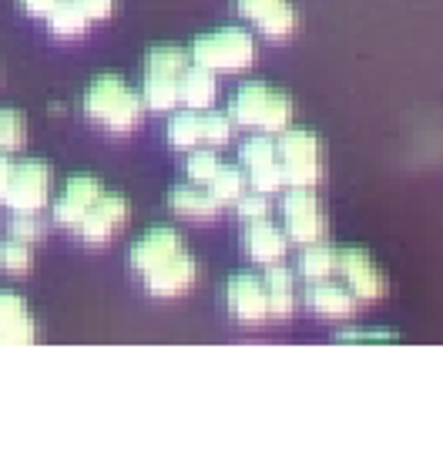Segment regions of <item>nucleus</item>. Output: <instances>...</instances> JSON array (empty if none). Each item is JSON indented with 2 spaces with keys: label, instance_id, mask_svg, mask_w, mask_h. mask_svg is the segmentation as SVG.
<instances>
[{
  "label": "nucleus",
  "instance_id": "nucleus-1",
  "mask_svg": "<svg viewBox=\"0 0 443 463\" xmlns=\"http://www.w3.org/2000/svg\"><path fill=\"white\" fill-rule=\"evenodd\" d=\"M84 111L94 125L108 128L115 135H125V131H135L141 125V115H145V101L141 94H135L128 84L115 78V74H101L88 84V94H84Z\"/></svg>",
  "mask_w": 443,
  "mask_h": 463
},
{
  "label": "nucleus",
  "instance_id": "nucleus-2",
  "mask_svg": "<svg viewBox=\"0 0 443 463\" xmlns=\"http://www.w3.org/2000/svg\"><path fill=\"white\" fill-rule=\"evenodd\" d=\"M188 58L209 71H225V74H232V71H242L252 64V58H256V41H252L249 31L222 27V31L199 37L195 44L188 47Z\"/></svg>",
  "mask_w": 443,
  "mask_h": 463
},
{
  "label": "nucleus",
  "instance_id": "nucleus-3",
  "mask_svg": "<svg viewBox=\"0 0 443 463\" xmlns=\"http://www.w3.org/2000/svg\"><path fill=\"white\" fill-rule=\"evenodd\" d=\"M276 158H279V172H282V185H303L313 188L319 182V141H316L313 131H303V128H286L279 131V141H276Z\"/></svg>",
  "mask_w": 443,
  "mask_h": 463
},
{
  "label": "nucleus",
  "instance_id": "nucleus-4",
  "mask_svg": "<svg viewBox=\"0 0 443 463\" xmlns=\"http://www.w3.org/2000/svg\"><path fill=\"white\" fill-rule=\"evenodd\" d=\"M51 198V168L37 158H27V162L14 165V178L7 185V195H4V205L17 215V212H41Z\"/></svg>",
  "mask_w": 443,
  "mask_h": 463
},
{
  "label": "nucleus",
  "instance_id": "nucleus-5",
  "mask_svg": "<svg viewBox=\"0 0 443 463\" xmlns=\"http://www.w3.org/2000/svg\"><path fill=\"white\" fill-rule=\"evenodd\" d=\"M282 219H286V235L299 245H313L323 239L326 222L319 212V202L309 188L289 185V192L282 195Z\"/></svg>",
  "mask_w": 443,
  "mask_h": 463
},
{
  "label": "nucleus",
  "instance_id": "nucleus-6",
  "mask_svg": "<svg viewBox=\"0 0 443 463\" xmlns=\"http://www.w3.org/2000/svg\"><path fill=\"white\" fill-rule=\"evenodd\" d=\"M239 158H242L245 172H249V185L256 188V192H279L282 185V172H279V158H276V141L269 138L266 131L262 135H252V138L245 141L242 151H239Z\"/></svg>",
  "mask_w": 443,
  "mask_h": 463
},
{
  "label": "nucleus",
  "instance_id": "nucleus-7",
  "mask_svg": "<svg viewBox=\"0 0 443 463\" xmlns=\"http://www.w3.org/2000/svg\"><path fill=\"white\" fill-rule=\"evenodd\" d=\"M339 272L346 279V289L356 296L360 302H376L386 296V276L380 269L373 266V259L370 252H363V249H346V252H339Z\"/></svg>",
  "mask_w": 443,
  "mask_h": 463
},
{
  "label": "nucleus",
  "instance_id": "nucleus-8",
  "mask_svg": "<svg viewBox=\"0 0 443 463\" xmlns=\"http://www.w3.org/2000/svg\"><path fill=\"white\" fill-rule=\"evenodd\" d=\"M101 195H105V185L94 175H74V178H68V185H64V195L54 202V222L71 232H78L88 209Z\"/></svg>",
  "mask_w": 443,
  "mask_h": 463
},
{
  "label": "nucleus",
  "instance_id": "nucleus-9",
  "mask_svg": "<svg viewBox=\"0 0 443 463\" xmlns=\"http://www.w3.org/2000/svg\"><path fill=\"white\" fill-rule=\"evenodd\" d=\"M125 222H128V202L121 195H101L81 219L78 235L88 245H105Z\"/></svg>",
  "mask_w": 443,
  "mask_h": 463
},
{
  "label": "nucleus",
  "instance_id": "nucleus-10",
  "mask_svg": "<svg viewBox=\"0 0 443 463\" xmlns=\"http://www.w3.org/2000/svg\"><path fill=\"white\" fill-rule=\"evenodd\" d=\"M195 279H199V266H195V259L185 252L172 255L168 262H162L158 269L152 272H145V286L152 296L158 299H175L182 292H188L195 286Z\"/></svg>",
  "mask_w": 443,
  "mask_h": 463
},
{
  "label": "nucleus",
  "instance_id": "nucleus-11",
  "mask_svg": "<svg viewBox=\"0 0 443 463\" xmlns=\"http://www.w3.org/2000/svg\"><path fill=\"white\" fill-rule=\"evenodd\" d=\"M225 299H229L232 316L235 319H242V323H262V319H269L266 282L256 276H249V272H239V276L229 279Z\"/></svg>",
  "mask_w": 443,
  "mask_h": 463
},
{
  "label": "nucleus",
  "instance_id": "nucleus-12",
  "mask_svg": "<svg viewBox=\"0 0 443 463\" xmlns=\"http://www.w3.org/2000/svg\"><path fill=\"white\" fill-rule=\"evenodd\" d=\"M185 252L182 249V235H178L175 229H152L148 235H141L138 242L131 245V269L135 272H152V269H158L162 262H168L172 255Z\"/></svg>",
  "mask_w": 443,
  "mask_h": 463
},
{
  "label": "nucleus",
  "instance_id": "nucleus-13",
  "mask_svg": "<svg viewBox=\"0 0 443 463\" xmlns=\"http://www.w3.org/2000/svg\"><path fill=\"white\" fill-rule=\"evenodd\" d=\"M289 249V235L282 229H276L269 219L249 222V232H245V252L252 262L259 266H276L282 262V255Z\"/></svg>",
  "mask_w": 443,
  "mask_h": 463
},
{
  "label": "nucleus",
  "instance_id": "nucleus-14",
  "mask_svg": "<svg viewBox=\"0 0 443 463\" xmlns=\"http://www.w3.org/2000/svg\"><path fill=\"white\" fill-rule=\"evenodd\" d=\"M37 326L34 316L27 313V302L14 292H0V343H11V346H24V343H34Z\"/></svg>",
  "mask_w": 443,
  "mask_h": 463
},
{
  "label": "nucleus",
  "instance_id": "nucleus-15",
  "mask_svg": "<svg viewBox=\"0 0 443 463\" xmlns=\"http://www.w3.org/2000/svg\"><path fill=\"white\" fill-rule=\"evenodd\" d=\"M356 296L343 286H333L329 279H319L306 289V306L323 319H350L356 313Z\"/></svg>",
  "mask_w": 443,
  "mask_h": 463
},
{
  "label": "nucleus",
  "instance_id": "nucleus-16",
  "mask_svg": "<svg viewBox=\"0 0 443 463\" xmlns=\"http://www.w3.org/2000/svg\"><path fill=\"white\" fill-rule=\"evenodd\" d=\"M215 71L202 68V64H192V68L182 71L178 78V101L192 111H209L215 105Z\"/></svg>",
  "mask_w": 443,
  "mask_h": 463
},
{
  "label": "nucleus",
  "instance_id": "nucleus-17",
  "mask_svg": "<svg viewBox=\"0 0 443 463\" xmlns=\"http://www.w3.org/2000/svg\"><path fill=\"white\" fill-rule=\"evenodd\" d=\"M266 101H269V88L262 81L242 84V88L235 91L232 105H229V118L242 128H259L262 111H266Z\"/></svg>",
  "mask_w": 443,
  "mask_h": 463
},
{
  "label": "nucleus",
  "instance_id": "nucleus-18",
  "mask_svg": "<svg viewBox=\"0 0 443 463\" xmlns=\"http://www.w3.org/2000/svg\"><path fill=\"white\" fill-rule=\"evenodd\" d=\"M168 205H172L178 215H185V219H212V215L222 209L209 188H199V185H178V188H172V195H168Z\"/></svg>",
  "mask_w": 443,
  "mask_h": 463
},
{
  "label": "nucleus",
  "instance_id": "nucleus-19",
  "mask_svg": "<svg viewBox=\"0 0 443 463\" xmlns=\"http://www.w3.org/2000/svg\"><path fill=\"white\" fill-rule=\"evenodd\" d=\"M262 282H266V292H269V316H276V319L292 316V309H296V292H292L289 269H282L279 262H276V266H269Z\"/></svg>",
  "mask_w": 443,
  "mask_h": 463
},
{
  "label": "nucleus",
  "instance_id": "nucleus-20",
  "mask_svg": "<svg viewBox=\"0 0 443 463\" xmlns=\"http://www.w3.org/2000/svg\"><path fill=\"white\" fill-rule=\"evenodd\" d=\"M299 272L309 282H319V279H329L333 272H339V252L333 245L313 242L306 245L303 255H299Z\"/></svg>",
  "mask_w": 443,
  "mask_h": 463
},
{
  "label": "nucleus",
  "instance_id": "nucleus-21",
  "mask_svg": "<svg viewBox=\"0 0 443 463\" xmlns=\"http://www.w3.org/2000/svg\"><path fill=\"white\" fill-rule=\"evenodd\" d=\"M168 145L182 151H192V148H199V145H205V125H202L199 111L188 108V111L172 118V125H168Z\"/></svg>",
  "mask_w": 443,
  "mask_h": 463
},
{
  "label": "nucleus",
  "instance_id": "nucleus-22",
  "mask_svg": "<svg viewBox=\"0 0 443 463\" xmlns=\"http://www.w3.org/2000/svg\"><path fill=\"white\" fill-rule=\"evenodd\" d=\"M141 101L148 111H172L178 101V78H165V74H145L141 84Z\"/></svg>",
  "mask_w": 443,
  "mask_h": 463
},
{
  "label": "nucleus",
  "instance_id": "nucleus-23",
  "mask_svg": "<svg viewBox=\"0 0 443 463\" xmlns=\"http://www.w3.org/2000/svg\"><path fill=\"white\" fill-rule=\"evenodd\" d=\"M47 24L58 37H81L91 21H88V14L81 11L78 0H58L54 11L47 14Z\"/></svg>",
  "mask_w": 443,
  "mask_h": 463
},
{
  "label": "nucleus",
  "instance_id": "nucleus-24",
  "mask_svg": "<svg viewBox=\"0 0 443 463\" xmlns=\"http://www.w3.org/2000/svg\"><path fill=\"white\" fill-rule=\"evenodd\" d=\"M188 51L175 44H155L145 58V74H165V78H182V71L188 68Z\"/></svg>",
  "mask_w": 443,
  "mask_h": 463
},
{
  "label": "nucleus",
  "instance_id": "nucleus-25",
  "mask_svg": "<svg viewBox=\"0 0 443 463\" xmlns=\"http://www.w3.org/2000/svg\"><path fill=\"white\" fill-rule=\"evenodd\" d=\"M209 192L215 195L219 205H235L239 198L245 195V175L239 168H229V165H219V172L212 175Z\"/></svg>",
  "mask_w": 443,
  "mask_h": 463
},
{
  "label": "nucleus",
  "instance_id": "nucleus-26",
  "mask_svg": "<svg viewBox=\"0 0 443 463\" xmlns=\"http://www.w3.org/2000/svg\"><path fill=\"white\" fill-rule=\"evenodd\" d=\"M292 121V98L282 91H269V101H266V111H262V121H259V131H266V135H279L286 131Z\"/></svg>",
  "mask_w": 443,
  "mask_h": 463
},
{
  "label": "nucleus",
  "instance_id": "nucleus-27",
  "mask_svg": "<svg viewBox=\"0 0 443 463\" xmlns=\"http://www.w3.org/2000/svg\"><path fill=\"white\" fill-rule=\"evenodd\" d=\"M24 141H27V121H24V115L4 108L0 111V151L11 155V151L24 148Z\"/></svg>",
  "mask_w": 443,
  "mask_h": 463
},
{
  "label": "nucleus",
  "instance_id": "nucleus-28",
  "mask_svg": "<svg viewBox=\"0 0 443 463\" xmlns=\"http://www.w3.org/2000/svg\"><path fill=\"white\" fill-rule=\"evenodd\" d=\"M34 262V255H31V245L21 242V239H4L0 242V269L4 272H14V276H24L27 269Z\"/></svg>",
  "mask_w": 443,
  "mask_h": 463
},
{
  "label": "nucleus",
  "instance_id": "nucleus-29",
  "mask_svg": "<svg viewBox=\"0 0 443 463\" xmlns=\"http://www.w3.org/2000/svg\"><path fill=\"white\" fill-rule=\"evenodd\" d=\"M219 165H222L219 155L212 148H192V155H188V162H185V172L195 185H209L212 175L219 172Z\"/></svg>",
  "mask_w": 443,
  "mask_h": 463
},
{
  "label": "nucleus",
  "instance_id": "nucleus-30",
  "mask_svg": "<svg viewBox=\"0 0 443 463\" xmlns=\"http://www.w3.org/2000/svg\"><path fill=\"white\" fill-rule=\"evenodd\" d=\"M296 27H299V14H296L292 4H282V7H276L269 17L259 21V31L266 37H289Z\"/></svg>",
  "mask_w": 443,
  "mask_h": 463
},
{
  "label": "nucleus",
  "instance_id": "nucleus-31",
  "mask_svg": "<svg viewBox=\"0 0 443 463\" xmlns=\"http://www.w3.org/2000/svg\"><path fill=\"white\" fill-rule=\"evenodd\" d=\"M202 125H205V145H212V148H222V145H229V141H232L235 121L229 115L209 111V115H202Z\"/></svg>",
  "mask_w": 443,
  "mask_h": 463
},
{
  "label": "nucleus",
  "instance_id": "nucleus-32",
  "mask_svg": "<svg viewBox=\"0 0 443 463\" xmlns=\"http://www.w3.org/2000/svg\"><path fill=\"white\" fill-rule=\"evenodd\" d=\"M11 232H14V239L34 245L47 235V225H44V219H37V212H17V219L11 222Z\"/></svg>",
  "mask_w": 443,
  "mask_h": 463
},
{
  "label": "nucleus",
  "instance_id": "nucleus-33",
  "mask_svg": "<svg viewBox=\"0 0 443 463\" xmlns=\"http://www.w3.org/2000/svg\"><path fill=\"white\" fill-rule=\"evenodd\" d=\"M235 209L242 215L245 222H259V219H269V195L266 192H249L235 202Z\"/></svg>",
  "mask_w": 443,
  "mask_h": 463
},
{
  "label": "nucleus",
  "instance_id": "nucleus-34",
  "mask_svg": "<svg viewBox=\"0 0 443 463\" xmlns=\"http://www.w3.org/2000/svg\"><path fill=\"white\" fill-rule=\"evenodd\" d=\"M282 4H289V0H239V14L259 24L262 17H269V14L276 11V7H282Z\"/></svg>",
  "mask_w": 443,
  "mask_h": 463
},
{
  "label": "nucleus",
  "instance_id": "nucleus-35",
  "mask_svg": "<svg viewBox=\"0 0 443 463\" xmlns=\"http://www.w3.org/2000/svg\"><path fill=\"white\" fill-rule=\"evenodd\" d=\"M78 4L88 14V21H108L115 14V0H78Z\"/></svg>",
  "mask_w": 443,
  "mask_h": 463
},
{
  "label": "nucleus",
  "instance_id": "nucleus-36",
  "mask_svg": "<svg viewBox=\"0 0 443 463\" xmlns=\"http://www.w3.org/2000/svg\"><path fill=\"white\" fill-rule=\"evenodd\" d=\"M14 178V162L7 151H0V202H4V195H7V185H11Z\"/></svg>",
  "mask_w": 443,
  "mask_h": 463
},
{
  "label": "nucleus",
  "instance_id": "nucleus-37",
  "mask_svg": "<svg viewBox=\"0 0 443 463\" xmlns=\"http://www.w3.org/2000/svg\"><path fill=\"white\" fill-rule=\"evenodd\" d=\"M54 4H58V0H21V7L31 14V17H47V14L54 11Z\"/></svg>",
  "mask_w": 443,
  "mask_h": 463
},
{
  "label": "nucleus",
  "instance_id": "nucleus-38",
  "mask_svg": "<svg viewBox=\"0 0 443 463\" xmlns=\"http://www.w3.org/2000/svg\"><path fill=\"white\" fill-rule=\"evenodd\" d=\"M370 339H373V343H390V333H373V336H370V333H343V343H370Z\"/></svg>",
  "mask_w": 443,
  "mask_h": 463
}]
</instances>
